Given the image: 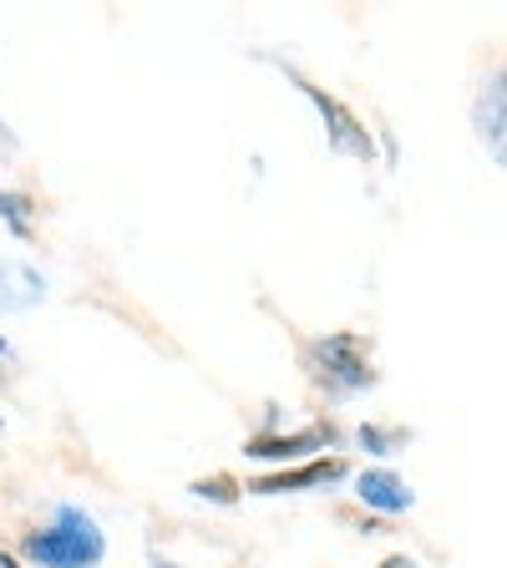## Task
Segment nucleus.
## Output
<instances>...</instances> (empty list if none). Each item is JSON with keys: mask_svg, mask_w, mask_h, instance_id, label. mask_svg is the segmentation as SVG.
Wrapping results in <instances>:
<instances>
[{"mask_svg": "<svg viewBox=\"0 0 507 568\" xmlns=\"http://www.w3.org/2000/svg\"><path fill=\"white\" fill-rule=\"evenodd\" d=\"M25 558H37V564H46V568H86L102 558V533L86 513L61 508L56 528L25 538Z\"/></svg>", "mask_w": 507, "mask_h": 568, "instance_id": "obj_1", "label": "nucleus"}, {"mask_svg": "<svg viewBox=\"0 0 507 568\" xmlns=\"http://www.w3.org/2000/svg\"><path fill=\"white\" fill-rule=\"evenodd\" d=\"M361 497L371 503V508H381V513H406L411 508V487L401 483V477H391V472H365Z\"/></svg>", "mask_w": 507, "mask_h": 568, "instance_id": "obj_2", "label": "nucleus"}, {"mask_svg": "<svg viewBox=\"0 0 507 568\" xmlns=\"http://www.w3.org/2000/svg\"><path fill=\"white\" fill-rule=\"evenodd\" d=\"M320 361L335 365V375L345 381V386H365V381H371V371L355 361V340H351V335L325 340V345H320Z\"/></svg>", "mask_w": 507, "mask_h": 568, "instance_id": "obj_3", "label": "nucleus"}, {"mask_svg": "<svg viewBox=\"0 0 507 568\" xmlns=\"http://www.w3.org/2000/svg\"><path fill=\"white\" fill-rule=\"evenodd\" d=\"M340 462H314V467H300V472H279V477H265V483H254V493H294V487H314V483H330L340 477Z\"/></svg>", "mask_w": 507, "mask_h": 568, "instance_id": "obj_4", "label": "nucleus"}, {"mask_svg": "<svg viewBox=\"0 0 507 568\" xmlns=\"http://www.w3.org/2000/svg\"><path fill=\"white\" fill-rule=\"evenodd\" d=\"M325 447V432H304V436H259L249 447V457H294V452Z\"/></svg>", "mask_w": 507, "mask_h": 568, "instance_id": "obj_5", "label": "nucleus"}, {"mask_svg": "<svg viewBox=\"0 0 507 568\" xmlns=\"http://www.w3.org/2000/svg\"><path fill=\"white\" fill-rule=\"evenodd\" d=\"M194 493H198V497H214V503H229V497H234V483H229V477H214V483H198Z\"/></svg>", "mask_w": 507, "mask_h": 568, "instance_id": "obj_6", "label": "nucleus"}, {"mask_svg": "<svg viewBox=\"0 0 507 568\" xmlns=\"http://www.w3.org/2000/svg\"><path fill=\"white\" fill-rule=\"evenodd\" d=\"M381 568H416V564H411V558H386Z\"/></svg>", "mask_w": 507, "mask_h": 568, "instance_id": "obj_7", "label": "nucleus"}]
</instances>
